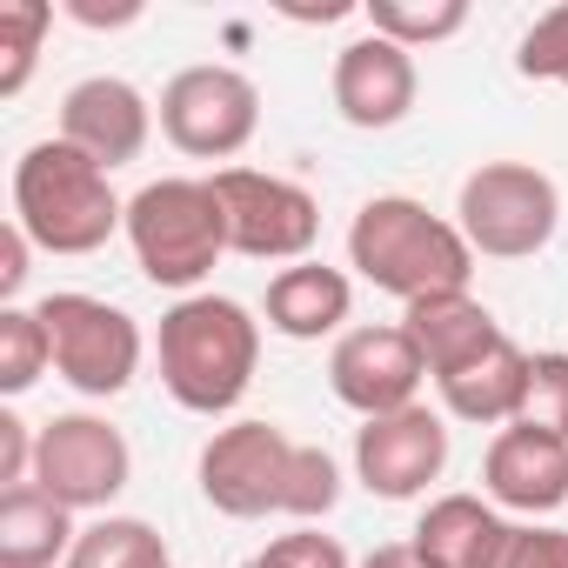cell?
<instances>
[{
    "label": "cell",
    "mask_w": 568,
    "mask_h": 568,
    "mask_svg": "<svg viewBox=\"0 0 568 568\" xmlns=\"http://www.w3.org/2000/svg\"><path fill=\"white\" fill-rule=\"evenodd\" d=\"M128 247L154 288H174L181 302L201 295V281L227 254V214L214 201V181H194V174L148 181L128 201Z\"/></svg>",
    "instance_id": "obj_4"
},
{
    "label": "cell",
    "mask_w": 568,
    "mask_h": 568,
    "mask_svg": "<svg viewBox=\"0 0 568 568\" xmlns=\"http://www.w3.org/2000/svg\"><path fill=\"white\" fill-rule=\"evenodd\" d=\"M28 254H34V241H28V227L8 214V227H0V302L14 308V295H21V281H28Z\"/></svg>",
    "instance_id": "obj_31"
},
{
    "label": "cell",
    "mask_w": 568,
    "mask_h": 568,
    "mask_svg": "<svg viewBox=\"0 0 568 568\" xmlns=\"http://www.w3.org/2000/svg\"><path fill=\"white\" fill-rule=\"evenodd\" d=\"M402 328H408V342L422 348V362H428L435 382L455 375V368H468L475 355H488V348L501 342V322H495L468 288H448V295H422V302H408V308H402Z\"/></svg>",
    "instance_id": "obj_17"
},
{
    "label": "cell",
    "mask_w": 568,
    "mask_h": 568,
    "mask_svg": "<svg viewBox=\"0 0 568 568\" xmlns=\"http://www.w3.org/2000/svg\"><path fill=\"white\" fill-rule=\"evenodd\" d=\"M495 568H568V528L515 521V528H508V548H501Z\"/></svg>",
    "instance_id": "obj_29"
},
{
    "label": "cell",
    "mask_w": 568,
    "mask_h": 568,
    "mask_svg": "<svg viewBox=\"0 0 568 568\" xmlns=\"http://www.w3.org/2000/svg\"><path fill=\"white\" fill-rule=\"evenodd\" d=\"M34 448H41V428H28L14 408H0V495L34 481Z\"/></svg>",
    "instance_id": "obj_30"
},
{
    "label": "cell",
    "mask_w": 568,
    "mask_h": 568,
    "mask_svg": "<svg viewBox=\"0 0 568 568\" xmlns=\"http://www.w3.org/2000/svg\"><path fill=\"white\" fill-rule=\"evenodd\" d=\"M515 422L568 442V355H561V348L528 355V395H521V415H515Z\"/></svg>",
    "instance_id": "obj_26"
},
{
    "label": "cell",
    "mask_w": 568,
    "mask_h": 568,
    "mask_svg": "<svg viewBox=\"0 0 568 568\" xmlns=\"http://www.w3.org/2000/svg\"><path fill=\"white\" fill-rule=\"evenodd\" d=\"M442 468H448V422L422 402L355 428V481L382 501L428 495V481H442Z\"/></svg>",
    "instance_id": "obj_12"
},
{
    "label": "cell",
    "mask_w": 568,
    "mask_h": 568,
    "mask_svg": "<svg viewBox=\"0 0 568 568\" xmlns=\"http://www.w3.org/2000/svg\"><path fill=\"white\" fill-rule=\"evenodd\" d=\"M41 322H48V342H54V375L74 395L108 402V395H121L141 375L148 342H141V328H134L128 308L68 288V295H48L41 302Z\"/></svg>",
    "instance_id": "obj_6"
},
{
    "label": "cell",
    "mask_w": 568,
    "mask_h": 568,
    "mask_svg": "<svg viewBox=\"0 0 568 568\" xmlns=\"http://www.w3.org/2000/svg\"><path fill=\"white\" fill-rule=\"evenodd\" d=\"M134 475V448L108 415H54L41 422L34 448V488H48L61 508H108Z\"/></svg>",
    "instance_id": "obj_10"
},
{
    "label": "cell",
    "mask_w": 568,
    "mask_h": 568,
    "mask_svg": "<svg viewBox=\"0 0 568 568\" xmlns=\"http://www.w3.org/2000/svg\"><path fill=\"white\" fill-rule=\"evenodd\" d=\"M161 388L187 415H227L254 388L261 368V322L234 295H187L161 315Z\"/></svg>",
    "instance_id": "obj_2"
},
{
    "label": "cell",
    "mask_w": 568,
    "mask_h": 568,
    "mask_svg": "<svg viewBox=\"0 0 568 568\" xmlns=\"http://www.w3.org/2000/svg\"><path fill=\"white\" fill-rule=\"evenodd\" d=\"M54 368V342L41 308H0V395H28L41 375Z\"/></svg>",
    "instance_id": "obj_23"
},
{
    "label": "cell",
    "mask_w": 568,
    "mask_h": 568,
    "mask_svg": "<svg viewBox=\"0 0 568 568\" xmlns=\"http://www.w3.org/2000/svg\"><path fill=\"white\" fill-rule=\"evenodd\" d=\"M68 568H174V555L154 535V521H141V515H101V521L81 528Z\"/></svg>",
    "instance_id": "obj_21"
},
{
    "label": "cell",
    "mask_w": 568,
    "mask_h": 568,
    "mask_svg": "<svg viewBox=\"0 0 568 568\" xmlns=\"http://www.w3.org/2000/svg\"><path fill=\"white\" fill-rule=\"evenodd\" d=\"M254 561H261V568H355L348 548H342L335 535H322V528H288V535H274Z\"/></svg>",
    "instance_id": "obj_28"
},
{
    "label": "cell",
    "mask_w": 568,
    "mask_h": 568,
    "mask_svg": "<svg viewBox=\"0 0 568 568\" xmlns=\"http://www.w3.org/2000/svg\"><path fill=\"white\" fill-rule=\"evenodd\" d=\"M455 227L488 261H528L561 227V194L528 161H481L455 194Z\"/></svg>",
    "instance_id": "obj_5"
},
{
    "label": "cell",
    "mask_w": 568,
    "mask_h": 568,
    "mask_svg": "<svg viewBox=\"0 0 568 568\" xmlns=\"http://www.w3.org/2000/svg\"><path fill=\"white\" fill-rule=\"evenodd\" d=\"M328 94H335V114L362 134H388L415 114V94H422V74H415V54L382 41V34H362L335 54V74H328Z\"/></svg>",
    "instance_id": "obj_13"
},
{
    "label": "cell",
    "mask_w": 568,
    "mask_h": 568,
    "mask_svg": "<svg viewBox=\"0 0 568 568\" xmlns=\"http://www.w3.org/2000/svg\"><path fill=\"white\" fill-rule=\"evenodd\" d=\"M481 495L515 515H555L568 501V442L541 428H501L481 455Z\"/></svg>",
    "instance_id": "obj_15"
},
{
    "label": "cell",
    "mask_w": 568,
    "mask_h": 568,
    "mask_svg": "<svg viewBox=\"0 0 568 568\" xmlns=\"http://www.w3.org/2000/svg\"><path fill=\"white\" fill-rule=\"evenodd\" d=\"M515 74L521 81H561L568 88V0L548 14H535V28L515 48Z\"/></svg>",
    "instance_id": "obj_27"
},
{
    "label": "cell",
    "mask_w": 568,
    "mask_h": 568,
    "mask_svg": "<svg viewBox=\"0 0 568 568\" xmlns=\"http://www.w3.org/2000/svg\"><path fill=\"white\" fill-rule=\"evenodd\" d=\"M288 468H295V435L274 422H227L201 448V495L227 521H261L288 501Z\"/></svg>",
    "instance_id": "obj_9"
},
{
    "label": "cell",
    "mask_w": 568,
    "mask_h": 568,
    "mask_svg": "<svg viewBox=\"0 0 568 568\" xmlns=\"http://www.w3.org/2000/svg\"><path fill=\"white\" fill-rule=\"evenodd\" d=\"M422 382H428V362L422 348L408 342L402 322H375V328H348L328 355V388L342 408H355L362 422L375 415H402L422 402Z\"/></svg>",
    "instance_id": "obj_11"
},
{
    "label": "cell",
    "mask_w": 568,
    "mask_h": 568,
    "mask_svg": "<svg viewBox=\"0 0 568 568\" xmlns=\"http://www.w3.org/2000/svg\"><path fill=\"white\" fill-rule=\"evenodd\" d=\"M68 21H81V28H128V21H141V0H128V8H88V0H68Z\"/></svg>",
    "instance_id": "obj_32"
},
{
    "label": "cell",
    "mask_w": 568,
    "mask_h": 568,
    "mask_svg": "<svg viewBox=\"0 0 568 568\" xmlns=\"http://www.w3.org/2000/svg\"><path fill=\"white\" fill-rule=\"evenodd\" d=\"M241 568H261V561H241Z\"/></svg>",
    "instance_id": "obj_34"
},
{
    "label": "cell",
    "mask_w": 568,
    "mask_h": 568,
    "mask_svg": "<svg viewBox=\"0 0 568 568\" xmlns=\"http://www.w3.org/2000/svg\"><path fill=\"white\" fill-rule=\"evenodd\" d=\"M355 568H422V555H415L408 541H382V548H368Z\"/></svg>",
    "instance_id": "obj_33"
},
{
    "label": "cell",
    "mask_w": 568,
    "mask_h": 568,
    "mask_svg": "<svg viewBox=\"0 0 568 568\" xmlns=\"http://www.w3.org/2000/svg\"><path fill=\"white\" fill-rule=\"evenodd\" d=\"M61 141L81 148L88 161H101V168L114 174V168H128V161L148 154V141H154V108H148V94H141L134 81H121V74H88V81H74L68 101H61Z\"/></svg>",
    "instance_id": "obj_14"
},
{
    "label": "cell",
    "mask_w": 568,
    "mask_h": 568,
    "mask_svg": "<svg viewBox=\"0 0 568 568\" xmlns=\"http://www.w3.org/2000/svg\"><path fill=\"white\" fill-rule=\"evenodd\" d=\"M14 221L41 254H94L114 234H128V201L114 194L101 161L54 134L14 161Z\"/></svg>",
    "instance_id": "obj_3"
},
{
    "label": "cell",
    "mask_w": 568,
    "mask_h": 568,
    "mask_svg": "<svg viewBox=\"0 0 568 568\" xmlns=\"http://www.w3.org/2000/svg\"><path fill=\"white\" fill-rule=\"evenodd\" d=\"M81 528H74V508H61L48 488H8L0 495V568H68Z\"/></svg>",
    "instance_id": "obj_20"
},
{
    "label": "cell",
    "mask_w": 568,
    "mask_h": 568,
    "mask_svg": "<svg viewBox=\"0 0 568 568\" xmlns=\"http://www.w3.org/2000/svg\"><path fill=\"white\" fill-rule=\"evenodd\" d=\"M362 21H368V34L422 54V48H442L468 28V0H368Z\"/></svg>",
    "instance_id": "obj_22"
},
{
    "label": "cell",
    "mask_w": 568,
    "mask_h": 568,
    "mask_svg": "<svg viewBox=\"0 0 568 568\" xmlns=\"http://www.w3.org/2000/svg\"><path fill=\"white\" fill-rule=\"evenodd\" d=\"M48 28H54L48 0H0V94H8V101L34 81Z\"/></svg>",
    "instance_id": "obj_24"
},
{
    "label": "cell",
    "mask_w": 568,
    "mask_h": 568,
    "mask_svg": "<svg viewBox=\"0 0 568 568\" xmlns=\"http://www.w3.org/2000/svg\"><path fill=\"white\" fill-rule=\"evenodd\" d=\"M342 501V462L315 442H295V468H288V501H281V515H295L302 528H315L328 508Z\"/></svg>",
    "instance_id": "obj_25"
},
{
    "label": "cell",
    "mask_w": 568,
    "mask_h": 568,
    "mask_svg": "<svg viewBox=\"0 0 568 568\" xmlns=\"http://www.w3.org/2000/svg\"><path fill=\"white\" fill-rule=\"evenodd\" d=\"M348 267L402 308L475 281V247L448 214H428L415 194H375L348 221Z\"/></svg>",
    "instance_id": "obj_1"
},
{
    "label": "cell",
    "mask_w": 568,
    "mask_h": 568,
    "mask_svg": "<svg viewBox=\"0 0 568 568\" xmlns=\"http://www.w3.org/2000/svg\"><path fill=\"white\" fill-rule=\"evenodd\" d=\"M348 308H355V281L328 261H295L267 281V328L288 335V342L335 335L348 322Z\"/></svg>",
    "instance_id": "obj_18"
},
{
    "label": "cell",
    "mask_w": 568,
    "mask_h": 568,
    "mask_svg": "<svg viewBox=\"0 0 568 568\" xmlns=\"http://www.w3.org/2000/svg\"><path fill=\"white\" fill-rule=\"evenodd\" d=\"M214 201L227 214V254L247 261H308L322 241V207L302 181L288 174H261V168H214Z\"/></svg>",
    "instance_id": "obj_7"
},
{
    "label": "cell",
    "mask_w": 568,
    "mask_h": 568,
    "mask_svg": "<svg viewBox=\"0 0 568 568\" xmlns=\"http://www.w3.org/2000/svg\"><path fill=\"white\" fill-rule=\"evenodd\" d=\"M508 528L501 508L488 495H435L408 535V548L422 555V568H495L501 548H508Z\"/></svg>",
    "instance_id": "obj_16"
},
{
    "label": "cell",
    "mask_w": 568,
    "mask_h": 568,
    "mask_svg": "<svg viewBox=\"0 0 568 568\" xmlns=\"http://www.w3.org/2000/svg\"><path fill=\"white\" fill-rule=\"evenodd\" d=\"M261 128V88L241 68L201 61L161 88V134L194 161H234Z\"/></svg>",
    "instance_id": "obj_8"
},
{
    "label": "cell",
    "mask_w": 568,
    "mask_h": 568,
    "mask_svg": "<svg viewBox=\"0 0 568 568\" xmlns=\"http://www.w3.org/2000/svg\"><path fill=\"white\" fill-rule=\"evenodd\" d=\"M435 388H442V408L455 422H468V428H515L521 395H528V355L501 335L488 355H475L468 368L442 375Z\"/></svg>",
    "instance_id": "obj_19"
}]
</instances>
